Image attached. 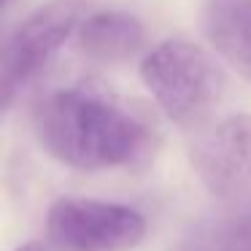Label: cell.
Listing matches in <instances>:
<instances>
[{"mask_svg": "<svg viewBox=\"0 0 251 251\" xmlns=\"http://www.w3.org/2000/svg\"><path fill=\"white\" fill-rule=\"evenodd\" d=\"M202 33L211 49L251 81V0H205Z\"/></svg>", "mask_w": 251, "mask_h": 251, "instance_id": "obj_6", "label": "cell"}, {"mask_svg": "<svg viewBox=\"0 0 251 251\" xmlns=\"http://www.w3.org/2000/svg\"><path fill=\"white\" fill-rule=\"evenodd\" d=\"M17 251H49V249H46L44 243H35V240H33V243H25V246H19Z\"/></svg>", "mask_w": 251, "mask_h": 251, "instance_id": "obj_9", "label": "cell"}, {"mask_svg": "<svg viewBox=\"0 0 251 251\" xmlns=\"http://www.w3.org/2000/svg\"><path fill=\"white\" fill-rule=\"evenodd\" d=\"M197 251H251V211L216 224V229L200 240Z\"/></svg>", "mask_w": 251, "mask_h": 251, "instance_id": "obj_8", "label": "cell"}, {"mask_svg": "<svg viewBox=\"0 0 251 251\" xmlns=\"http://www.w3.org/2000/svg\"><path fill=\"white\" fill-rule=\"evenodd\" d=\"M143 25L125 11L92 14L78 27V44L84 54L98 62H125L143 46Z\"/></svg>", "mask_w": 251, "mask_h": 251, "instance_id": "obj_7", "label": "cell"}, {"mask_svg": "<svg viewBox=\"0 0 251 251\" xmlns=\"http://www.w3.org/2000/svg\"><path fill=\"white\" fill-rule=\"evenodd\" d=\"M192 168L213 197L224 202L251 200V116L235 114L197 135Z\"/></svg>", "mask_w": 251, "mask_h": 251, "instance_id": "obj_5", "label": "cell"}, {"mask_svg": "<svg viewBox=\"0 0 251 251\" xmlns=\"http://www.w3.org/2000/svg\"><path fill=\"white\" fill-rule=\"evenodd\" d=\"M87 19V0H51L14 27L3 46L0 92L3 105H11L22 89L38 81L57 51Z\"/></svg>", "mask_w": 251, "mask_h": 251, "instance_id": "obj_3", "label": "cell"}, {"mask_svg": "<svg viewBox=\"0 0 251 251\" xmlns=\"http://www.w3.org/2000/svg\"><path fill=\"white\" fill-rule=\"evenodd\" d=\"M141 81L162 114L181 127H192L216 105L224 76L213 57L189 41H165L141 62Z\"/></svg>", "mask_w": 251, "mask_h": 251, "instance_id": "obj_2", "label": "cell"}, {"mask_svg": "<svg viewBox=\"0 0 251 251\" xmlns=\"http://www.w3.org/2000/svg\"><path fill=\"white\" fill-rule=\"evenodd\" d=\"M57 251H130L146 235L143 216L130 205L100 200H57L46 219Z\"/></svg>", "mask_w": 251, "mask_h": 251, "instance_id": "obj_4", "label": "cell"}, {"mask_svg": "<svg viewBox=\"0 0 251 251\" xmlns=\"http://www.w3.org/2000/svg\"><path fill=\"white\" fill-rule=\"evenodd\" d=\"M6 3H14V0H6Z\"/></svg>", "mask_w": 251, "mask_h": 251, "instance_id": "obj_10", "label": "cell"}, {"mask_svg": "<svg viewBox=\"0 0 251 251\" xmlns=\"http://www.w3.org/2000/svg\"><path fill=\"white\" fill-rule=\"evenodd\" d=\"M33 130L41 149L73 170L130 168L151 146L141 116L89 87L46 95L33 111Z\"/></svg>", "mask_w": 251, "mask_h": 251, "instance_id": "obj_1", "label": "cell"}]
</instances>
